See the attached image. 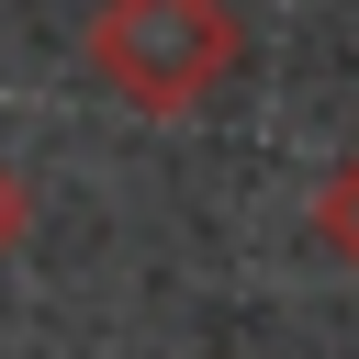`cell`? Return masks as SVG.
<instances>
[{
	"instance_id": "6da1fadb",
	"label": "cell",
	"mask_w": 359,
	"mask_h": 359,
	"mask_svg": "<svg viewBox=\"0 0 359 359\" xmlns=\"http://www.w3.org/2000/svg\"><path fill=\"white\" fill-rule=\"evenodd\" d=\"M79 56H90V79H101L123 112L180 123V112H202V101L236 79L247 22H236V0H101L90 34H79Z\"/></svg>"
},
{
	"instance_id": "7a4b0ae2",
	"label": "cell",
	"mask_w": 359,
	"mask_h": 359,
	"mask_svg": "<svg viewBox=\"0 0 359 359\" xmlns=\"http://www.w3.org/2000/svg\"><path fill=\"white\" fill-rule=\"evenodd\" d=\"M314 236H325V258L359 280V146L325 168V191H314Z\"/></svg>"
},
{
	"instance_id": "3957f363",
	"label": "cell",
	"mask_w": 359,
	"mask_h": 359,
	"mask_svg": "<svg viewBox=\"0 0 359 359\" xmlns=\"http://www.w3.org/2000/svg\"><path fill=\"white\" fill-rule=\"evenodd\" d=\"M22 236H34V191H22V168L0 157V258H11Z\"/></svg>"
}]
</instances>
